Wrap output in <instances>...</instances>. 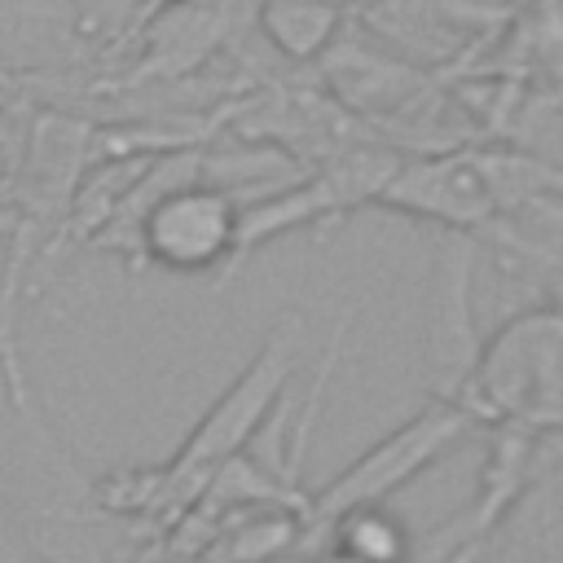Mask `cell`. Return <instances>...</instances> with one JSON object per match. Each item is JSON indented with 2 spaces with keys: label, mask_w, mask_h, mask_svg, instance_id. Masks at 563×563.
<instances>
[{
  "label": "cell",
  "mask_w": 563,
  "mask_h": 563,
  "mask_svg": "<svg viewBox=\"0 0 563 563\" xmlns=\"http://www.w3.org/2000/svg\"><path fill=\"white\" fill-rule=\"evenodd\" d=\"M4 400L0 479L26 554L35 563H132L141 550L136 523L106 510L97 479L79 471L31 378L4 387Z\"/></svg>",
  "instance_id": "1"
},
{
  "label": "cell",
  "mask_w": 563,
  "mask_h": 563,
  "mask_svg": "<svg viewBox=\"0 0 563 563\" xmlns=\"http://www.w3.org/2000/svg\"><path fill=\"white\" fill-rule=\"evenodd\" d=\"M303 356H308V321H303V312H282L273 321V330L264 334V343L255 347L251 365L220 391V400L198 418V427L185 435V444L163 466H154L163 519L189 515L194 501L202 497V488L211 484V475L260 435L264 418L273 413L277 396L286 391V383L295 378Z\"/></svg>",
  "instance_id": "2"
},
{
  "label": "cell",
  "mask_w": 563,
  "mask_h": 563,
  "mask_svg": "<svg viewBox=\"0 0 563 563\" xmlns=\"http://www.w3.org/2000/svg\"><path fill=\"white\" fill-rule=\"evenodd\" d=\"M563 317L559 303H532L479 339L475 369L462 391V409L479 422H519L559 431L563 422Z\"/></svg>",
  "instance_id": "3"
},
{
  "label": "cell",
  "mask_w": 563,
  "mask_h": 563,
  "mask_svg": "<svg viewBox=\"0 0 563 563\" xmlns=\"http://www.w3.org/2000/svg\"><path fill=\"white\" fill-rule=\"evenodd\" d=\"M400 158L405 154L396 145H387L383 136L369 132V136L352 141L347 150L330 154L325 163H317L312 172H303L295 185H282L273 194L242 202L233 260H229L224 277H233L251 251H260L264 242H273L282 233H295L303 224H334V220L352 216L356 207H374L378 189L391 180Z\"/></svg>",
  "instance_id": "4"
},
{
  "label": "cell",
  "mask_w": 563,
  "mask_h": 563,
  "mask_svg": "<svg viewBox=\"0 0 563 563\" xmlns=\"http://www.w3.org/2000/svg\"><path fill=\"white\" fill-rule=\"evenodd\" d=\"M475 427L479 422L462 405H453V400H427L413 418H405L400 427H391L387 435H378L361 457H352L334 479H325L308 497V528L334 519L339 510L387 501L413 475H422L427 466H435Z\"/></svg>",
  "instance_id": "5"
},
{
  "label": "cell",
  "mask_w": 563,
  "mask_h": 563,
  "mask_svg": "<svg viewBox=\"0 0 563 563\" xmlns=\"http://www.w3.org/2000/svg\"><path fill=\"white\" fill-rule=\"evenodd\" d=\"M260 0H176L154 9L128 40L132 62L119 79L101 88H141V84H180L198 75L211 57L233 48L246 31H255Z\"/></svg>",
  "instance_id": "6"
},
{
  "label": "cell",
  "mask_w": 563,
  "mask_h": 563,
  "mask_svg": "<svg viewBox=\"0 0 563 563\" xmlns=\"http://www.w3.org/2000/svg\"><path fill=\"white\" fill-rule=\"evenodd\" d=\"M378 211L427 220L440 233H479L501 211L493 172L484 163L479 145L457 150H431V154H405L391 180L374 198Z\"/></svg>",
  "instance_id": "7"
},
{
  "label": "cell",
  "mask_w": 563,
  "mask_h": 563,
  "mask_svg": "<svg viewBox=\"0 0 563 563\" xmlns=\"http://www.w3.org/2000/svg\"><path fill=\"white\" fill-rule=\"evenodd\" d=\"M475 255H479V242L471 233H440L435 242L427 321H422V378H427L431 400L462 405L466 378L479 356Z\"/></svg>",
  "instance_id": "8"
},
{
  "label": "cell",
  "mask_w": 563,
  "mask_h": 563,
  "mask_svg": "<svg viewBox=\"0 0 563 563\" xmlns=\"http://www.w3.org/2000/svg\"><path fill=\"white\" fill-rule=\"evenodd\" d=\"M321 79H325V92L365 128L391 123L405 106H413L435 84L427 66L400 62L396 53H387V44H374L369 35H352L347 26L321 53Z\"/></svg>",
  "instance_id": "9"
},
{
  "label": "cell",
  "mask_w": 563,
  "mask_h": 563,
  "mask_svg": "<svg viewBox=\"0 0 563 563\" xmlns=\"http://www.w3.org/2000/svg\"><path fill=\"white\" fill-rule=\"evenodd\" d=\"M347 22L352 13L339 0H260L255 9V31L290 66L321 62V53L339 40Z\"/></svg>",
  "instance_id": "10"
},
{
  "label": "cell",
  "mask_w": 563,
  "mask_h": 563,
  "mask_svg": "<svg viewBox=\"0 0 563 563\" xmlns=\"http://www.w3.org/2000/svg\"><path fill=\"white\" fill-rule=\"evenodd\" d=\"M321 528H325L321 545H339L361 563H413V550H418L413 532L387 501L339 510Z\"/></svg>",
  "instance_id": "11"
},
{
  "label": "cell",
  "mask_w": 563,
  "mask_h": 563,
  "mask_svg": "<svg viewBox=\"0 0 563 563\" xmlns=\"http://www.w3.org/2000/svg\"><path fill=\"white\" fill-rule=\"evenodd\" d=\"M312 563H361V559H352V554L339 550V545H321V554H317Z\"/></svg>",
  "instance_id": "12"
},
{
  "label": "cell",
  "mask_w": 563,
  "mask_h": 563,
  "mask_svg": "<svg viewBox=\"0 0 563 563\" xmlns=\"http://www.w3.org/2000/svg\"><path fill=\"white\" fill-rule=\"evenodd\" d=\"M163 4H176V0H136V26H141L154 9H163Z\"/></svg>",
  "instance_id": "13"
},
{
  "label": "cell",
  "mask_w": 563,
  "mask_h": 563,
  "mask_svg": "<svg viewBox=\"0 0 563 563\" xmlns=\"http://www.w3.org/2000/svg\"><path fill=\"white\" fill-rule=\"evenodd\" d=\"M4 229H9V216H4V207H0V238H4Z\"/></svg>",
  "instance_id": "14"
},
{
  "label": "cell",
  "mask_w": 563,
  "mask_h": 563,
  "mask_svg": "<svg viewBox=\"0 0 563 563\" xmlns=\"http://www.w3.org/2000/svg\"><path fill=\"white\" fill-rule=\"evenodd\" d=\"M9 84H13V75H4V70H0V88H9Z\"/></svg>",
  "instance_id": "15"
}]
</instances>
